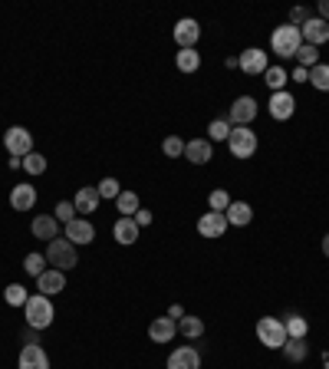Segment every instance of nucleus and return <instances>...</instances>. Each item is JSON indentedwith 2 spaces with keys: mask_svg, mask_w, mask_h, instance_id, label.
<instances>
[{
  "mask_svg": "<svg viewBox=\"0 0 329 369\" xmlns=\"http://www.w3.org/2000/svg\"><path fill=\"white\" fill-rule=\"evenodd\" d=\"M162 152L168 159H181V155H184V139H181V135H168L162 142Z\"/></svg>",
  "mask_w": 329,
  "mask_h": 369,
  "instance_id": "obj_36",
  "label": "nucleus"
},
{
  "mask_svg": "<svg viewBox=\"0 0 329 369\" xmlns=\"http://www.w3.org/2000/svg\"><path fill=\"white\" fill-rule=\"evenodd\" d=\"M138 208H142V205H138V195L122 188V195L116 198V211H119L122 218H135V211H138Z\"/></svg>",
  "mask_w": 329,
  "mask_h": 369,
  "instance_id": "obj_26",
  "label": "nucleus"
},
{
  "mask_svg": "<svg viewBox=\"0 0 329 369\" xmlns=\"http://www.w3.org/2000/svg\"><path fill=\"white\" fill-rule=\"evenodd\" d=\"M23 317H27V326L30 330H46V326L53 323V303H50V297L43 294H33L27 300V307H23Z\"/></svg>",
  "mask_w": 329,
  "mask_h": 369,
  "instance_id": "obj_2",
  "label": "nucleus"
},
{
  "mask_svg": "<svg viewBox=\"0 0 329 369\" xmlns=\"http://www.w3.org/2000/svg\"><path fill=\"white\" fill-rule=\"evenodd\" d=\"M178 333L181 337H188V340H198L201 333H204V320L201 317H191V313H184L178 320Z\"/></svg>",
  "mask_w": 329,
  "mask_h": 369,
  "instance_id": "obj_24",
  "label": "nucleus"
},
{
  "mask_svg": "<svg viewBox=\"0 0 329 369\" xmlns=\"http://www.w3.org/2000/svg\"><path fill=\"white\" fill-rule=\"evenodd\" d=\"M168 369H201V353L195 346H178L168 353Z\"/></svg>",
  "mask_w": 329,
  "mask_h": 369,
  "instance_id": "obj_16",
  "label": "nucleus"
},
{
  "mask_svg": "<svg viewBox=\"0 0 329 369\" xmlns=\"http://www.w3.org/2000/svg\"><path fill=\"white\" fill-rule=\"evenodd\" d=\"M3 148H7L14 159H27L33 152V132L23 129V126H10V129L3 132Z\"/></svg>",
  "mask_w": 329,
  "mask_h": 369,
  "instance_id": "obj_6",
  "label": "nucleus"
},
{
  "mask_svg": "<svg viewBox=\"0 0 329 369\" xmlns=\"http://www.w3.org/2000/svg\"><path fill=\"white\" fill-rule=\"evenodd\" d=\"M36 333H40V330H27V333H23V340H27V343H40V340H36Z\"/></svg>",
  "mask_w": 329,
  "mask_h": 369,
  "instance_id": "obj_45",
  "label": "nucleus"
},
{
  "mask_svg": "<svg viewBox=\"0 0 329 369\" xmlns=\"http://www.w3.org/2000/svg\"><path fill=\"white\" fill-rule=\"evenodd\" d=\"M30 231H33V237H40V241H56L60 237V221L53 218V215H36L33 218V224H30Z\"/></svg>",
  "mask_w": 329,
  "mask_h": 369,
  "instance_id": "obj_18",
  "label": "nucleus"
},
{
  "mask_svg": "<svg viewBox=\"0 0 329 369\" xmlns=\"http://www.w3.org/2000/svg\"><path fill=\"white\" fill-rule=\"evenodd\" d=\"M270 46H273V53L277 57H297L299 46H303V33H299V27H293V23H284V27H277L273 33H270Z\"/></svg>",
  "mask_w": 329,
  "mask_h": 369,
  "instance_id": "obj_1",
  "label": "nucleus"
},
{
  "mask_svg": "<svg viewBox=\"0 0 329 369\" xmlns=\"http://www.w3.org/2000/svg\"><path fill=\"white\" fill-rule=\"evenodd\" d=\"M290 79H297V83H310V70H303V66H297V70L290 73Z\"/></svg>",
  "mask_w": 329,
  "mask_h": 369,
  "instance_id": "obj_42",
  "label": "nucleus"
},
{
  "mask_svg": "<svg viewBox=\"0 0 329 369\" xmlns=\"http://www.w3.org/2000/svg\"><path fill=\"white\" fill-rule=\"evenodd\" d=\"M53 218H56L60 224H70L73 218H79V215H76V205H73V201H60V205L53 208Z\"/></svg>",
  "mask_w": 329,
  "mask_h": 369,
  "instance_id": "obj_38",
  "label": "nucleus"
},
{
  "mask_svg": "<svg viewBox=\"0 0 329 369\" xmlns=\"http://www.w3.org/2000/svg\"><path fill=\"white\" fill-rule=\"evenodd\" d=\"M10 208H14V211H33V208H36V188H33V185H14Z\"/></svg>",
  "mask_w": 329,
  "mask_h": 369,
  "instance_id": "obj_21",
  "label": "nucleus"
},
{
  "mask_svg": "<svg viewBox=\"0 0 329 369\" xmlns=\"http://www.w3.org/2000/svg\"><path fill=\"white\" fill-rule=\"evenodd\" d=\"M284 356L290 359V363H303V359L310 356V346H306V340H286L284 343Z\"/></svg>",
  "mask_w": 329,
  "mask_h": 369,
  "instance_id": "obj_29",
  "label": "nucleus"
},
{
  "mask_svg": "<svg viewBox=\"0 0 329 369\" xmlns=\"http://www.w3.org/2000/svg\"><path fill=\"white\" fill-rule=\"evenodd\" d=\"M23 168H27L30 175H43V172H46V159L40 155V152H30V155L23 159Z\"/></svg>",
  "mask_w": 329,
  "mask_h": 369,
  "instance_id": "obj_39",
  "label": "nucleus"
},
{
  "mask_svg": "<svg viewBox=\"0 0 329 369\" xmlns=\"http://www.w3.org/2000/svg\"><path fill=\"white\" fill-rule=\"evenodd\" d=\"M227 224H234V228H244V224H251L254 218V208L247 205V201H231V208L224 211Z\"/></svg>",
  "mask_w": 329,
  "mask_h": 369,
  "instance_id": "obj_23",
  "label": "nucleus"
},
{
  "mask_svg": "<svg viewBox=\"0 0 329 369\" xmlns=\"http://www.w3.org/2000/svg\"><path fill=\"white\" fill-rule=\"evenodd\" d=\"M316 10H319V20H326L329 23V0H319V7H316Z\"/></svg>",
  "mask_w": 329,
  "mask_h": 369,
  "instance_id": "obj_43",
  "label": "nucleus"
},
{
  "mask_svg": "<svg viewBox=\"0 0 329 369\" xmlns=\"http://www.w3.org/2000/svg\"><path fill=\"white\" fill-rule=\"evenodd\" d=\"M297 112V99H293V92H270V119H277V122H286V119Z\"/></svg>",
  "mask_w": 329,
  "mask_h": 369,
  "instance_id": "obj_13",
  "label": "nucleus"
},
{
  "mask_svg": "<svg viewBox=\"0 0 329 369\" xmlns=\"http://www.w3.org/2000/svg\"><path fill=\"white\" fill-rule=\"evenodd\" d=\"M231 129H234V126H231L227 119H211L208 122V142H224L227 135H231Z\"/></svg>",
  "mask_w": 329,
  "mask_h": 369,
  "instance_id": "obj_31",
  "label": "nucleus"
},
{
  "mask_svg": "<svg viewBox=\"0 0 329 369\" xmlns=\"http://www.w3.org/2000/svg\"><path fill=\"white\" fill-rule=\"evenodd\" d=\"M198 40H201V23H198L195 17H181L178 23H175V43H178V50H195Z\"/></svg>",
  "mask_w": 329,
  "mask_h": 369,
  "instance_id": "obj_8",
  "label": "nucleus"
},
{
  "mask_svg": "<svg viewBox=\"0 0 329 369\" xmlns=\"http://www.w3.org/2000/svg\"><path fill=\"white\" fill-rule=\"evenodd\" d=\"M175 333H178V320H171V317H155L149 323V340L151 343H171L175 340Z\"/></svg>",
  "mask_w": 329,
  "mask_h": 369,
  "instance_id": "obj_17",
  "label": "nucleus"
},
{
  "mask_svg": "<svg viewBox=\"0 0 329 369\" xmlns=\"http://www.w3.org/2000/svg\"><path fill=\"white\" fill-rule=\"evenodd\" d=\"M257 132L251 129V126H234L231 129V135H227V148H231V155L234 159H251L257 152Z\"/></svg>",
  "mask_w": 329,
  "mask_h": 369,
  "instance_id": "obj_5",
  "label": "nucleus"
},
{
  "mask_svg": "<svg viewBox=\"0 0 329 369\" xmlns=\"http://www.w3.org/2000/svg\"><path fill=\"white\" fill-rule=\"evenodd\" d=\"M306 20H310V10H306V7H293V10H290V23H293V27H303Z\"/></svg>",
  "mask_w": 329,
  "mask_h": 369,
  "instance_id": "obj_40",
  "label": "nucleus"
},
{
  "mask_svg": "<svg viewBox=\"0 0 329 369\" xmlns=\"http://www.w3.org/2000/svg\"><path fill=\"white\" fill-rule=\"evenodd\" d=\"M284 326H286V337H290V340H306V333H310V323H306L299 313H290L284 320Z\"/></svg>",
  "mask_w": 329,
  "mask_h": 369,
  "instance_id": "obj_25",
  "label": "nucleus"
},
{
  "mask_svg": "<svg viewBox=\"0 0 329 369\" xmlns=\"http://www.w3.org/2000/svg\"><path fill=\"white\" fill-rule=\"evenodd\" d=\"M310 83L319 92H329V63H316L313 70H310Z\"/></svg>",
  "mask_w": 329,
  "mask_h": 369,
  "instance_id": "obj_32",
  "label": "nucleus"
},
{
  "mask_svg": "<svg viewBox=\"0 0 329 369\" xmlns=\"http://www.w3.org/2000/svg\"><path fill=\"white\" fill-rule=\"evenodd\" d=\"M3 300H7V307H27L30 294H27V287H23V283H10V287L3 290Z\"/></svg>",
  "mask_w": 329,
  "mask_h": 369,
  "instance_id": "obj_30",
  "label": "nucleus"
},
{
  "mask_svg": "<svg viewBox=\"0 0 329 369\" xmlns=\"http://www.w3.org/2000/svg\"><path fill=\"white\" fill-rule=\"evenodd\" d=\"M99 201H103V198H99L96 188H79V192L73 195V205H76V215H79V218H89L92 211L99 208Z\"/></svg>",
  "mask_w": 329,
  "mask_h": 369,
  "instance_id": "obj_20",
  "label": "nucleus"
},
{
  "mask_svg": "<svg viewBox=\"0 0 329 369\" xmlns=\"http://www.w3.org/2000/svg\"><path fill=\"white\" fill-rule=\"evenodd\" d=\"M323 254H326V257H329V235L323 237Z\"/></svg>",
  "mask_w": 329,
  "mask_h": 369,
  "instance_id": "obj_46",
  "label": "nucleus"
},
{
  "mask_svg": "<svg viewBox=\"0 0 329 369\" xmlns=\"http://www.w3.org/2000/svg\"><path fill=\"white\" fill-rule=\"evenodd\" d=\"M316 63H319V50L316 46H299V53H297V66H303V70H313Z\"/></svg>",
  "mask_w": 329,
  "mask_h": 369,
  "instance_id": "obj_33",
  "label": "nucleus"
},
{
  "mask_svg": "<svg viewBox=\"0 0 329 369\" xmlns=\"http://www.w3.org/2000/svg\"><path fill=\"white\" fill-rule=\"evenodd\" d=\"M208 208H211V211H221V215H224L227 208H231V195H227L224 188L211 192V195H208Z\"/></svg>",
  "mask_w": 329,
  "mask_h": 369,
  "instance_id": "obj_37",
  "label": "nucleus"
},
{
  "mask_svg": "<svg viewBox=\"0 0 329 369\" xmlns=\"http://www.w3.org/2000/svg\"><path fill=\"white\" fill-rule=\"evenodd\" d=\"M168 317H171V320H181V317H184V307H181V303H175V307L168 310Z\"/></svg>",
  "mask_w": 329,
  "mask_h": 369,
  "instance_id": "obj_44",
  "label": "nucleus"
},
{
  "mask_svg": "<svg viewBox=\"0 0 329 369\" xmlns=\"http://www.w3.org/2000/svg\"><path fill=\"white\" fill-rule=\"evenodd\" d=\"M46 264H53L56 270H73L79 264V257H76V244H70L66 237H56V241H50L46 244Z\"/></svg>",
  "mask_w": 329,
  "mask_h": 369,
  "instance_id": "obj_3",
  "label": "nucleus"
},
{
  "mask_svg": "<svg viewBox=\"0 0 329 369\" xmlns=\"http://www.w3.org/2000/svg\"><path fill=\"white\" fill-rule=\"evenodd\" d=\"M36 290L43 297H56L60 290H66V274L56 270V267H46L43 274L36 277Z\"/></svg>",
  "mask_w": 329,
  "mask_h": 369,
  "instance_id": "obj_14",
  "label": "nucleus"
},
{
  "mask_svg": "<svg viewBox=\"0 0 329 369\" xmlns=\"http://www.w3.org/2000/svg\"><path fill=\"white\" fill-rule=\"evenodd\" d=\"M224 231H227V218L221 211H204L198 218V235L201 237H224Z\"/></svg>",
  "mask_w": 329,
  "mask_h": 369,
  "instance_id": "obj_15",
  "label": "nucleus"
},
{
  "mask_svg": "<svg viewBox=\"0 0 329 369\" xmlns=\"http://www.w3.org/2000/svg\"><path fill=\"white\" fill-rule=\"evenodd\" d=\"M257 340L264 343L267 350H284V343L290 340L284 320H277V317H260V320H257Z\"/></svg>",
  "mask_w": 329,
  "mask_h": 369,
  "instance_id": "obj_4",
  "label": "nucleus"
},
{
  "mask_svg": "<svg viewBox=\"0 0 329 369\" xmlns=\"http://www.w3.org/2000/svg\"><path fill=\"white\" fill-rule=\"evenodd\" d=\"M96 192H99V198H109V201H116L122 195V185L116 181V178H103L99 185H96Z\"/></svg>",
  "mask_w": 329,
  "mask_h": 369,
  "instance_id": "obj_35",
  "label": "nucleus"
},
{
  "mask_svg": "<svg viewBox=\"0 0 329 369\" xmlns=\"http://www.w3.org/2000/svg\"><path fill=\"white\" fill-rule=\"evenodd\" d=\"M237 70H244L247 76H264L270 70V57L260 50V46H251L237 57Z\"/></svg>",
  "mask_w": 329,
  "mask_h": 369,
  "instance_id": "obj_7",
  "label": "nucleus"
},
{
  "mask_svg": "<svg viewBox=\"0 0 329 369\" xmlns=\"http://www.w3.org/2000/svg\"><path fill=\"white\" fill-rule=\"evenodd\" d=\"M135 224H138V228H149V224H151V211L138 208V211H135Z\"/></svg>",
  "mask_w": 329,
  "mask_h": 369,
  "instance_id": "obj_41",
  "label": "nucleus"
},
{
  "mask_svg": "<svg viewBox=\"0 0 329 369\" xmlns=\"http://www.w3.org/2000/svg\"><path fill=\"white\" fill-rule=\"evenodd\" d=\"M211 155H214V146H211L208 139H191V142H184V159L191 165H208Z\"/></svg>",
  "mask_w": 329,
  "mask_h": 369,
  "instance_id": "obj_19",
  "label": "nucleus"
},
{
  "mask_svg": "<svg viewBox=\"0 0 329 369\" xmlns=\"http://www.w3.org/2000/svg\"><path fill=\"white\" fill-rule=\"evenodd\" d=\"M178 70L181 73H198L201 70V53L198 50H178Z\"/></svg>",
  "mask_w": 329,
  "mask_h": 369,
  "instance_id": "obj_28",
  "label": "nucleus"
},
{
  "mask_svg": "<svg viewBox=\"0 0 329 369\" xmlns=\"http://www.w3.org/2000/svg\"><path fill=\"white\" fill-rule=\"evenodd\" d=\"M138 231H142V228L135 224V218H119V221H116V228H112V237L119 241L122 248H129V244H135V241H138Z\"/></svg>",
  "mask_w": 329,
  "mask_h": 369,
  "instance_id": "obj_22",
  "label": "nucleus"
},
{
  "mask_svg": "<svg viewBox=\"0 0 329 369\" xmlns=\"http://www.w3.org/2000/svg\"><path fill=\"white\" fill-rule=\"evenodd\" d=\"M264 83H267L273 92H284L286 83H290V73H286L284 66H270L267 73H264Z\"/></svg>",
  "mask_w": 329,
  "mask_h": 369,
  "instance_id": "obj_27",
  "label": "nucleus"
},
{
  "mask_svg": "<svg viewBox=\"0 0 329 369\" xmlns=\"http://www.w3.org/2000/svg\"><path fill=\"white\" fill-rule=\"evenodd\" d=\"M23 270H27L30 277H40L46 270V254H27V257H23Z\"/></svg>",
  "mask_w": 329,
  "mask_h": 369,
  "instance_id": "obj_34",
  "label": "nucleus"
},
{
  "mask_svg": "<svg viewBox=\"0 0 329 369\" xmlns=\"http://www.w3.org/2000/svg\"><path fill=\"white\" fill-rule=\"evenodd\" d=\"M257 119V99L254 96H237L231 103V112H227V122L231 126H251Z\"/></svg>",
  "mask_w": 329,
  "mask_h": 369,
  "instance_id": "obj_9",
  "label": "nucleus"
},
{
  "mask_svg": "<svg viewBox=\"0 0 329 369\" xmlns=\"http://www.w3.org/2000/svg\"><path fill=\"white\" fill-rule=\"evenodd\" d=\"M299 33H303V43L319 50V46L329 40V23H326V20H319V17H310V20L299 27Z\"/></svg>",
  "mask_w": 329,
  "mask_h": 369,
  "instance_id": "obj_12",
  "label": "nucleus"
},
{
  "mask_svg": "<svg viewBox=\"0 0 329 369\" xmlns=\"http://www.w3.org/2000/svg\"><path fill=\"white\" fill-rule=\"evenodd\" d=\"M17 369H50V356L40 343H27L20 350V359H17Z\"/></svg>",
  "mask_w": 329,
  "mask_h": 369,
  "instance_id": "obj_11",
  "label": "nucleus"
},
{
  "mask_svg": "<svg viewBox=\"0 0 329 369\" xmlns=\"http://www.w3.org/2000/svg\"><path fill=\"white\" fill-rule=\"evenodd\" d=\"M63 237L70 241V244H92L96 241V228H92L89 218H73L70 224H63Z\"/></svg>",
  "mask_w": 329,
  "mask_h": 369,
  "instance_id": "obj_10",
  "label": "nucleus"
}]
</instances>
